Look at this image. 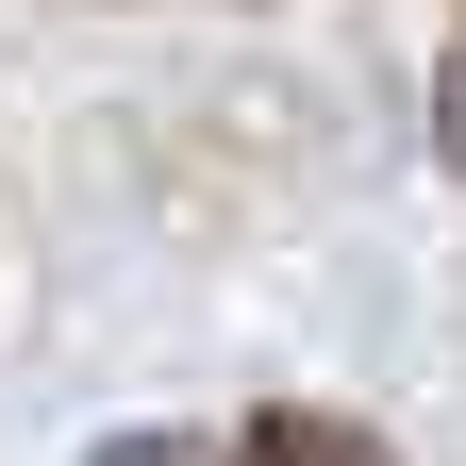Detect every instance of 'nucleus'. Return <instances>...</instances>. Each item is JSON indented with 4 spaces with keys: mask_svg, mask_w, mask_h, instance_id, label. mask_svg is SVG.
Wrapping results in <instances>:
<instances>
[{
    "mask_svg": "<svg viewBox=\"0 0 466 466\" xmlns=\"http://www.w3.org/2000/svg\"><path fill=\"white\" fill-rule=\"evenodd\" d=\"M217 466H383V450L350 433V417H267V433H233Z\"/></svg>",
    "mask_w": 466,
    "mask_h": 466,
    "instance_id": "f257e3e1",
    "label": "nucleus"
},
{
    "mask_svg": "<svg viewBox=\"0 0 466 466\" xmlns=\"http://www.w3.org/2000/svg\"><path fill=\"white\" fill-rule=\"evenodd\" d=\"M433 150L466 167V34H450V67H433Z\"/></svg>",
    "mask_w": 466,
    "mask_h": 466,
    "instance_id": "f03ea898",
    "label": "nucleus"
},
{
    "mask_svg": "<svg viewBox=\"0 0 466 466\" xmlns=\"http://www.w3.org/2000/svg\"><path fill=\"white\" fill-rule=\"evenodd\" d=\"M100 466H217L200 433H134V450H100Z\"/></svg>",
    "mask_w": 466,
    "mask_h": 466,
    "instance_id": "7ed1b4c3",
    "label": "nucleus"
}]
</instances>
